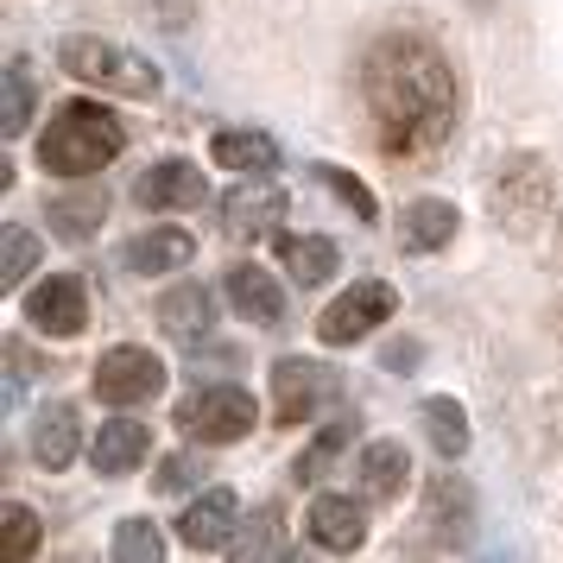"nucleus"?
I'll list each match as a JSON object with an SVG mask.
<instances>
[{"mask_svg": "<svg viewBox=\"0 0 563 563\" xmlns=\"http://www.w3.org/2000/svg\"><path fill=\"white\" fill-rule=\"evenodd\" d=\"M361 89H367V108L380 121L386 153H424L450 133V102H456V82H450V64L431 38H411V32H393L367 52V70H361Z\"/></svg>", "mask_w": 563, "mask_h": 563, "instance_id": "f257e3e1", "label": "nucleus"}, {"mask_svg": "<svg viewBox=\"0 0 563 563\" xmlns=\"http://www.w3.org/2000/svg\"><path fill=\"white\" fill-rule=\"evenodd\" d=\"M121 146H128V133H121V121H114L108 108L64 102L52 114L45 140H38V165H45V172H57V178H96L102 165H114V158H121Z\"/></svg>", "mask_w": 563, "mask_h": 563, "instance_id": "f03ea898", "label": "nucleus"}, {"mask_svg": "<svg viewBox=\"0 0 563 563\" xmlns=\"http://www.w3.org/2000/svg\"><path fill=\"white\" fill-rule=\"evenodd\" d=\"M57 64L70 70L77 82H96V89H114V96H158V70L146 64L140 52H121V45H108L96 32H70L64 45H57Z\"/></svg>", "mask_w": 563, "mask_h": 563, "instance_id": "7ed1b4c3", "label": "nucleus"}, {"mask_svg": "<svg viewBox=\"0 0 563 563\" xmlns=\"http://www.w3.org/2000/svg\"><path fill=\"white\" fill-rule=\"evenodd\" d=\"M254 418H260V406L247 386H197L178 406L184 437H197V443H241L254 431Z\"/></svg>", "mask_w": 563, "mask_h": 563, "instance_id": "20e7f679", "label": "nucleus"}, {"mask_svg": "<svg viewBox=\"0 0 563 563\" xmlns=\"http://www.w3.org/2000/svg\"><path fill=\"white\" fill-rule=\"evenodd\" d=\"M386 317H399V291H393L386 279H361V285H349L323 317H317V335H323L330 349H349V342H361V335L380 330Z\"/></svg>", "mask_w": 563, "mask_h": 563, "instance_id": "39448f33", "label": "nucleus"}, {"mask_svg": "<svg viewBox=\"0 0 563 563\" xmlns=\"http://www.w3.org/2000/svg\"><path fill=\"white\" fill-rule=\"evenodd\" d=\"M158 386H165V361L153 349L121 342L96 361V399H108V406H146V399H158Z\"/></svg>", "mask_w": 563, "mask_h": 563, "instance_id": "423d86ee", "label": "nucleus"}, {"mask_svg": "<svg viewBox=\"0 0 563 563\" xmlns=\"http://www.w3.org/2000/svg\"><path fill=\"white\" fill-rule=\"evenodd\" d=\"M26 317H32L38 335H57V342H64V335H82V323H89V285H82L77 273H57V279L32 285Z\"/></svg>", "mask_w": 563, "mask_h": 563, "instance_id": "0eeeda50", "label": "nucleus"}, {"mask_svg": "<svg viewBox=\"0 0 563 563\" xmlns=\"http://www.w3.org/2000/svg\"><path fill=\"white\" fill-rule=\"evenodd\" d=\"M323 399H335V380L317 367V361L285 355L279 367H273V406H279V424H305V418H317Z\"/></svg>", "mask_w": 563, "mask_h": 563, "instance_id": "6e6552de", "label": "nucleus"}, {"mask_svg": "<svg viewBox=\"0 0 563 563\" xmlns=\"http://www.w3.org/2000/svg\"><path fill=\"white\" fill-rule=\"evenodd\" d=\"M234 526H241V500H234L229 487H209V494H197V500L184 507L178 538L190 544V551H222V544L234 538Z\"/></svg>", "mask_w": 563, "mask_h": 563, "instance_id": "1a4fd4ad", "label": "nucleus"}, {"mask_svg": "<svg viewBox=\"0 0 563 563\" xmlns=\"http://www.w3.org/2000/svg\"><path fill=\"white\" fill-rule=\"evenodd\" d=\"M279 216H285V190H279V184H266V178L241 184V190L222 197V229H229L234 241H260Z\"/></svg>", "mask_w": 563, "mask_h": 563, "instance_id": "9d476101", "label": "nucleus"}, {"mask_svg": "<svg viewBox=\"0 0 563 563\" xmlns=\"http://www.w3.org/2000/svg\"><path fill=\"white\" fill-rule=\"evenodd\" d=\"M310 538L323 551H361L367 544V512L349 494H317L310 500Z\"/></svg>", "mask_w": 563, "mask_h": 563, "instance_id": "9b49d317", "label": "nucleus"}, {"mask_svg": "<svg viewBox=\"0 0 563 563\" xmlns=\"http://www.w3.org/2000/svg\"><path fill=\"white\" fill-rule=\"evenodd\" d=\"M82 450V418L77 406H64V399H52V406L38 411V424H32V456H38V468H70Z\"/></svg>", "mask_w": 563, "mask_h": 563, "instance_id": "f8f14e48", "label": "nucleus"}, {"mask_svg": "<svg viewBox=\"0 0 563 563\" xmlns=\"http://www.w3.org/2000/svg\"><path fill=\"white\" fill-rule=\"evenodd\" d=\"M209 197V184L197 165H184V158H165V165H153L146 178H140V203L146 209H197Z\"/></svg>", "mask_w": 563, "mask_h": 563, "instance_id": "ddd939ff", "label": "nucleus"}, {"mask_svg": "<svg viewBox=\"0 0 563 563\" xmlns=\"http://www.w3.org/2000/svg\"><path fill=\"white\" fill-rule=\"evenodd\" d=\"M209 158L216 165H229V172H241V178H266L273 165H279V140L260 128H229L209 140Z\"/></svg>", "mask_w": 563, "mask_h": 563, "instance_id": "4468645a", "label": "nucleus"}, {"mask_svg": "<svg viewBox=\"0 0 563 563\" xmlns=\"http://www.w3.org/2000/svg\"><path fill=\"white\" fill-rule=\"evenodd\" d=\"M361 487H367V500H399L411 487V456L399 437H374L361 450Z\"/></svg>", "mask_w": 563, "mask_h": 563, "instance_id": "2eb2a0df", "label": "nucleus"}, {"mask_svg": "<svg viewBox=\"0 0 563 563\" xmlns=\"http://www.w3.org/2000/svg\"><path fill=\"white\" fill-rule=\"evenodd\" d=\"M450 234H456V203H443V197H418V203H406V216H399V241H406L411 254L450 247Z\"/></svg>", "mask_w": 563, "mask_h": 563, "instance_id": "dca6fc26", "label": "nucleus"}, {"mask_svg": "<svg viewBox=\"0 0 563 563\" xmlns=\"http://www.w3.org/2000/svg\"><path fill=\"white\" fill-rule=\"evenodd\" d=\"M146 450H153V431H146L140 418H108L102 431H96V468H102V475H128V468H140Z\"/></svg>", "mask_w": 563, "mask_h": 563, "instance_id": "f3484780", "label": "nucleus"}, {"mask_svg": "<svg viewBox=\"0 0 563 563\" xmlns=\"http://www.w3.org/2000/svg\"><path fill=\"white\" fill-rule=\"evenodd\" d=\"M279 266L291 273L298 291H310V285H323L335 273V241H323V234H279Z\"/></svg>", "mask_w": 563, "mask_h": 563, "instance_id": "a211bd4d", "label": "nucleus"}, {"mask_svg": "<svg viewBox=\"0 0 563 563\" xmlns=\"http://www.w3.org/2000/svg\"><path fill=\"white\" fill-rule=\"evenodd\" d=\"M229 305L241 310V317H254V323H279L285 317V291L273 285L266 266H234L229 273Z\"/></svg>", "mask_w": 563, "mask_h": 563, "instance_id": "6ab92c4d", "label": "nucleus"}, {"mask_svg": "<svg viewBox=\"0 0 563 563\" xmlns=\"http://www.w3.org/2000/svg\"><path fill=\"white\" fill-rule=\"evenodd\" d=\"M190 254H197V241L184 229H146L128 247V266L133 273H172V266H190Z\"/></svg>", "mask_w": 563, "mask_h": 563, "instance_id": "aec40b11", "label": "nucleus"}, {"mask_svg": "<svg viewBox=\"0 0 563 563\" xmlns=\"http://www.w3.org/2000/svg\"><path fill=\"white\" fill-rule=\"evenodd\" d=\"M158 330L178 335V342H197L209 330V291L203 285H178V291H165L158 298Z\"/></svg>", "mask_w": 563, "mask_h": 563, "instance_id": "412c9836", "label": "nucleus"}, {"mask_svg": "<svg viewBox=\"0 0 563 563\" xmlns=\"http://www.w3.org/2000/svg\"><path fill=\"white\" fill-rule=\"evenodd\" d=\"M424 431H431L437 456H462L468 450V418L456 399H424Z\"/></svg>", "mask_w": 563, "mask_h": 563, "instance_id": "4be33fe9", "label": "nucleus"}, {"mask_svg": "<svg viewBox=\"0 0 563 563\" xmlns=\"http://www.w3.org/2000/svg\"><path fill=\"white\" fill-rule=\"evenodd\" d=\"M32 551H38V512H32L26 500H7V507H0V558L26 563Z\"/></svg>", "mask_w": 563, "mask_h": 563, "instance_id": "5701e85b", "label": "nucleus"}, {"mask_svg": "<svg viewBox=\"0 0 563 563\" xmlns=\"http://www.w3.org/2000/svg\"><path fill=\"white\" fill-rule=\"evenodd\" d=\"M102 197H57L45 216H52V229L64 234V241H82V234H96L102 229Z\"/></svg>", "mask_w": 563, "mask_h": 563, "instance_id": "b1692460", "label": "nucleus"}, {"mask_svg": "<svg viewBox=\"0 0 563 563\" xmlns=\"http://www.w3.org/2000/svg\"><path fill=\"white\" fill-rule=\"evenodd\" d=\"M114 558L121 563H158L165 558V538H158L153 519H121V526H114Z\"/></svg>", "mask_w": 563, "mask_h": 563, "instance_id": "393cba45", "label": "nucleus"}, {"mask_svg": "<svg viewBox=\"0 0 563 563\" xmlns=\"http://www.w3.org/2000/svg\"><path fill=\"white\" fill-rule=\"evenodd\" d=\"M349 437H355V418H335L330 431H323V437H317V443L305 450V456L291 462V468H298V482H317V475H323V468L335 462V450H349Z\"/></svg>", "mask_w": 563, "mask_h": 563, "instance_id": "a878e982", "label": "nucleus"}, {"mask_svg": "<svg viewBox=\"0 0 563 563\" xmlns=\"http://www.w3.org/2000/svg\"><path fill=\"white\" fill-rule=\"evenodd\" d=\"M26 121H32V82H26V70H20V57H13V64H7V114H0L7 140H20Z\"/></svg>", "mask_w": 563, "mask_h": 563, "instance_id": "bb28decb", "label": "nucleus"}, {"mask_svg": "<svg viewBox=\"0 0 563 563\" xmlns=\"http://www.w3.org/2000/svg\"><path fill=\"white\" fill-rule=\"evenodd\" d=\"M32 266H38V234H26V229H7V266H0V279H7V291H20V285L32 279Z\"/></svg>", "mask_w": 563, "mask_h": 563, "instance_id": "cd10ccee", "label": "nucleus"}, {"mask_svg": "<svg viewBox=\"0 0 563 563\" xmlns=\"http://www.w3.org/2000/svg\"><path fill=\"white\" fill-rule=\"evenodd\" d=\"M317 178L330 184V190H335V197H342L349 209H355L361 222H374V216H380V209H374V190H367L355 172H342V165H317Z\"/></svg>", "mask_w": 563, "mask_h": 563, "instance_id": "c85d7f7f", "label": "nucleus"}, {"mask_svg": "<svg viewBox=\"0 0 563 563\" xmlns=\"http://www.w3.org/2000/svg\"><path fill=\"white\" fill-rule=\"evenodd\" d=\"M247 558H279L285 551V526H279V512H254V538L241 544Z\"/></svg>", "mask_w": 563, "mask_h": 563, "instance_id": "c756f323", "label": "nucleus"}, {"mask_svg": "<svg viewBox=\"0 0 563 563\" xmlns=\"http://www.w3.org/2000/svg\"><path fill=\"white\" fill-rule=\"evenodd\" d=\"M190 475H197V462H190V456H172L165 468H158V487H190Z\"/></svg>", "mask_w": 563, "mask_h": 563, "instance_id": "7c9ffc66", "label": "nucleus"}]
</instances>
